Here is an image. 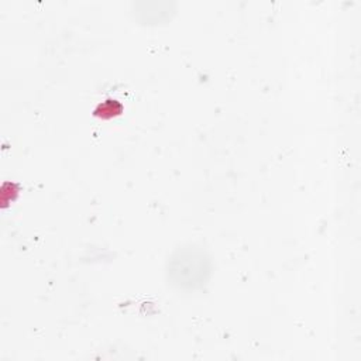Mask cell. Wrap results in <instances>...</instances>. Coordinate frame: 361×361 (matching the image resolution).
<instances>
[{
  "mask_svg": "<svg viewBox=\"0 0 361 361\" xmlns=\"http://www.w3.org/2000/svg\"><path fill=\"white\" fill-rule=\"evenodd\" d=\"M169 278L179 288H199L209 274V259L197 248L179 250L169 261Z\"/></svg>",
  "mask_w": 361,
  "mask_h": 361,
  "instance_id": "cell-1",
  "label": "cell"
}]
</instances>
